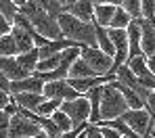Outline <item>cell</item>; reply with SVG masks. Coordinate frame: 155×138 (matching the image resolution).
Instances as JSON below:
<instances>
[{
	"label": "cell",
	"mask_w": 155,
	"mask_h": 138,
	"mask_svg": "<svg viewBox=\"0 0 155 138\" xmlns=\"http://www.w3.org/2000/svg\"><path fill=\"white\" fill-rule=\"evenodd\" d=\"M57 23L61 27V36L78 42L80 46H97V34H94V21H80L71 13L63 11L57 17Z\"/></svg>",
	"instance_id": "obj_1"
},
{
	"label": "cell",
	"mask_w": 155,
	"mask_h": 138,
	"mask_svg": "<svg viewBox=\"0 0 155 138\" xmlns=\"http://www.w3.org/2000/svg\"><path fill=\"white\" fill-rule=\"evenodd\" d=\"M19 11L25 15L31 23V27L36 29L40 36L54 40V38H61V27L57 23V17L48 15L42 6H38L36 0H25L23 4H19Z\"/></svg>",
	"instance_id": "obj_2"
},
{
	"label": "cell",
	"mask_w": 155,
	"mask_h": 138,
	"mask_svg": "<svg viewBox=\"0 0 155 138\" xmlns=\"http://www.w3.org/2000/svg\"><path fill=\"white\" fill-rule=\"evenodd\" d=\"M126 109H128V103H126V98L122 96V92H120L115 86H111V82L101 84V101H99L101 119H99V121H107V119L120 117Z\"/></svg>",
	"instance_id": "obj_3"
},
{
	"label": "cell",
	"mask_w": 155,
	"mask_h": 138,
	"mask_svg": "<svg viewBox=\"0 0 155 138\" xmlns=\"http://www.w3.org/2000/svg\"><path fill=\"white\" fill-rule=\"evenodd\" d=\"M8 136L11 138H44L46 132L27 115L17 109L8 119Z\"/></svg>",
	"instance_id": "obj_4"
},
{
	"label": "cell",
	"mask_w": 155,
	"mask_h": 138,
	"mask_svg": "<svg viewBox=\"0 0 155 138\" xmlns=\"http://www.w3.org/2000/svg\"><path fill=\"white\" fill-rule=\"evenodd\" d=\"M130 128L134 130L136 136H153V130H151V124H153V117L151 113L145 109V107H136V109H126L120 115Z\"/></svg>",
	"instance_id": "obj_5"
},
{
	"label": "cell",
	"mask_w": 155,
	"mask_h": 138,
	"mask_svg": "<svg viewBox=\"0 0 155 138\" xmlns=\"http://www.w3.org/2000/svg\"><path fill=\"white\" fill-rule=\"evenodd\" d=\"M80 56L92 67V71H94L97 75H105V73H109V69H111L113 56L103 53L99 46H82V48H80Z\"/></svg>",
	"instance_id": "obj_6"
},
{
	"label": "cell",
	"mask_w": 155,
	"mask_h": 138,
	"mask_svg": "<svg viewBox=\"0 0 155 138\" xmlns=\"http://www.w3.org/2000/svg\"><path fill=\"white\" fill-rule=\"evenodd\" d=\"M59 109L65 111V113L71 117L74 124H76V121H84V119H88V115H90V105H88L86 94H80V96H76V98L61 101Z\"/></svg>",
	"instance_id": "obj_7"
},
{
	"label": "cell",
	"mask_w": 155,
	"mask_h": 138,
	"mask_svg": "<svg viewBox=\"0 0 155 138\" xmlns=\"http://www.w3.org/2000/svg\"><path fill=\"white\" fill-rule=\"evenodd\" d=\"M42 94L46 98H59V101H67V98H76L80 96L78 90H74L65 78L61 80H48V82L42 84Z\"/></svg>",
	"instance_id": "obj_8"
},
{
	"label": "cell",
	"mask_w": 155,
	"mask_h": 138,
	"mask_svg": "<svg viewBox=\"0 0 155 138\" xmlns=\"http://www.w3.org/2000/svg\"><path fill=\"white\" fill-rule=\"evenodd\" d=\"M140 25V50L143 55H153L155 53V21H149L145 17H136Z\"/></svg>",
	"instance_id": "obj_9"
},
{
	"label": "cell",
	"mask_w": 155,
	"mask_h": 138,
	"mask_svg": "<svg viewBox=\"0 0 155 138\" xmlns=\"http://www.w3.org/2000/svg\"><path fill=\"white\" fill-rule=\"evenodd\" d=\"M42 80L31 71L27 73L25 78H19V80H11V88L8 92L15 94V92H42Z\"/></svg>",
	"instance_id": "obj_10"
},
{
	"label": "cell",
	"mask_w": 155,
	"mask_h": 138,
	"mask_svg": "<svg viewBox=\"0 0 155 138\" xmlns=\"http://www.w3.org/2000/svg\"><path fill=\"white\" fill-rule=\"evenodd\" d=\"M63 11L71 13L80 21H92L94 4H92L90 0H71V2H65V4H63Z\"/></svg>",
	"instance_id": "obj_11"
},
{
	"label": "cell",
	"mask_w": 155,
	"mask_h": 138,
	"mask_svg": "<svg viewBox=\"0 0 155 138\" xmlns=\"http://www.w3.org/2000/svg\"><path fill=\"white\" fill-rule=\"evenodd\" d=\"M126 34H128V59L140 55V25H138V19H130V23L126 25ZM126 59V61H128Z\"/></svg>",
	"instance_id": "obj_12"
},
{
	"label": "cell",
	"mask_w": 155,
	"mask_h": 138,
	"mask_svg": "<svg viewBox=\"0 0 155 138\" xmlns=\"http://www.w3.org/2000/svg\"><path fill=\"white\" fill-rule=\"evenodd\" d=\"M15 105L21 107V109H27V111H34L42 101H44V94L42 92H15L11 94Z\"/></svg>",
	"instance_id": "obj_13"
},
{
	"label": "cell",
	"mask_w": 155,
	"mask_h": 138,
	"mask_svg": "<svg viewBox=\"0 0 155 138\" xmlns=\"http://www.w3.org/2000/svg\"><path fill=\"white\" fill-rule=\"evenodd\" d=\"M0 71L8 78V80H19V78H25L27 73L19 67L17 59L8 55H0Z\"/></svg>",
	"instance_id": "obj_14"
},
{
	"label": "cell",
	"mask_w": 155,
	"mask_h": 138,
	"mask_svg": "<svg viewBox=\"0 0 155 138\" xmlns=\"http://www.w3.org/2000/svg\"><path fill=\"white\" fill-rule=\"evenodd\" d=\"M11 36L15 38L17 53H25V50H29L34 46V34L23 27H19V25H11Z\"/></svg>",
	"instance_id": "obj_15"
},
{
	"label": "cell",
	"mask_w": 155,
	"mask_h": 138,
	"mask_svg": "<svg viewBox=\"0 0 155 138\" xmlns=\"http://www.w3.org/2000/svg\"><path fill=\"white\" fill-rule=\"evenodd\" d=\"M15 59H17V63H19V67L25 71V73H31L34 69H36V63H38V46H31L29 50H25V53H17L15 55Z\"/></svg>",
	"instance_id": "obj_16"
},
{
	"label": "cell",
	"mask_w": 155,
	"mask_h": 138,
	"mask_svg": "<svg viewBox=\"0 0 155 138\" xmlns=\"http://www.w3.org/2000/svg\"><path fill=\"white\" fill-rule=\"evenodd\" d=\"M107 36L113 44L115 50H126L128 53V34L126 27H107Z\"/></svg>",
	"instance_id": "obj_17"
},
{
	"label": "cell",
	"mask_w": 155,
	"mask_h": 138,
	"mask_svg": "<svg viewBox=\"0 0 155 138\" xmlns=\"http://www.w3.org/2000/svg\"><path fill=\"white\" fill-rule=\"evenodd\" d=\"M67 75H69V78H90V75H97V73L92 71V67H90L82 56H76V59L71 61V65H69Z\"/></svg>",
	"instance_id": "obj_18"
},
{
	"label": "cell",
	"mask_w": 155,
	"mask_h": 138,
	"mask_svg": "<svg viewBox=\"0 0 155 138\" xmlns=\"http://www.w3.org/2000/svg\"><path fill=\"white\" fill-rule=\"evenodd\" d=\"M115 11V4H94V11H92V21L97 25H103L107 27L109 21H111V15Z\"/></svg>",
	"instance_id": "obj_19"
},
{
	"label": "cell",
	"mask_w": 155,
	"mask_h": 138,
	"mask_svg": "<svg viewBox=\"0 0 155 138\" xmlns=\"http://www.w3.org/2000/svg\"><path fill=\"white\" fill-rule=\"evenodd\" d=\"M94 34H97V46H99L103 53H107V55H111V56L115 55V48H113V44H111V40H109V36H107V27L94 23Z\"/></svg>",
	"instance_id": "obj_20"
},
{
	"label": "cell",
	"mask_w": 155,
	"mask_h": 138,
	"mask_svg": "<svg viewBox=\"0 0 155 138\" xmlns=\"http://www.w3.org/2000/svg\"><path fill=\"white\" fill-rule=\"evenodd\" d=\"M130 19H132V17L128 15V11L122 8V6L117 4L115 11H113V15H111V21H109L107 27H126V25L130 23Z\"/></svg>",
	"instance_id": "obj_21"
},
{
	"label": "cell",
	"mask_w": 155,
	"mask_h": 138,
	"mask_svg": "<svg viewBox=\"0 0 155 138\" xmlns=\"http://www.w3.org/2000/svg\"><path fill=\"white\" fill-rule=\"evenodd\" d=\"M0 55H8V56L17 55V44H15V38L11 36V31L0 34Z\"/></svg>",
	"instance_id": "obj_22"
},
{
	"label": "cell",
	"mask_w": 155,
	"mask_h": 138,
	"mask_svg": "<svg viewBox=\"0 0 155 138\" xmlns=\"http://www.w3.org/2000/svg\"><path fill=\"white\" fill-rule=\"evenodd\" d=\"M99 124V121H97ZM101 124H107V126H111V128H115L122 136H128V138H136V134H134V130L130 128L128 124L122 119V117H113V119H107V121H101Z\"/></svg>",
	"instance_id": "obj_23"
},
{
	"label": "cell",
	"mask_w": 155,
	"mask_h": 138,
	"mask_svg": "<svg viewBox=\"0 0 155 138\" xmlns=\"http://www.w3.org/2000/svg\"><path fill=\"white\" fill-rule=\"evenodd\" d=\"M51 117H52V121L57 124V128L61 130V132H67L71 126H74V121H71V117L65 113V111H61V109H54L51 113Z\"/></svg>",
	"instance_id": "obj_24"
},
{
	"label": "cell",
	"mask_w": 155,
	"mask_h": 138,
	"mask_svg": "<svg viewBox=\"0 0 155 138\" xmlns=\"http://www.w3.org/2000/svg\"><path fill=\"white\" fill-rule=\"evenodd\" d=\"M61 61V53H54L51 56H44V59H38L36 63V71H52Z\"/></svg>",
	"instance_id": "obj_25"
},
{
	"label": "cell",
	"mask_w": 155,
	"mask_h": 138,
	"mask_svg": "<svg viewBox=\"0 0 155 138\" xmlns=\"http://www.w3.org/2000/svg\"><path fill=\"white\" fill-rule=\"evenodd\" d=\"M59 105H61L59 98H46V96H44V101L34 109V113H36V115H51L54 109H59Z\"/></svg>",
	"instance_id": "obj_26"
},
{
	"label": "cell",
	"mask_w": 155,
	"mask_h": 138,
	"mask_svg": "<svg viewBox=\"0 0 155 138\" xmlns=\"http://www.w3.org/2000/svg\"><path fill=\"white\" fill-rule=\"evenodd\" d=\"M0 13L6 17L8 23H13L15 15L19 13V4H15L13 0H0Z\"/></svg>",
	"instance_id": "obj_27"
},
{
	"label": "cell",
	"mask_w": 155,
	"mask_h": 138,
	"mask_svg": "<svg viewBox=\"0 0 155 138\" xmlns=\"http://www.w3.org/2000/svg\"><path fill=\"white\" fill-rule=\"evenodd\" d=\"M38 2V6H42L48 15L52 17H59L61 13H63V4L59 2V0H36Z\"/></svg>",
	"instance_id": "obj_28"
},
{
	"label": "cell",
	"mask_w": 155,
	"mask_h": 138,
	"mask_svg": "<svg viewBox=\"0 0 155 138\" xmlns=\"http://www.w3.org/2000/svg\"><path fill=\"white\" fill-rule=\"evenodd\" d=\"M120 6L128 11V15L134 19V17H143L140 13V0H120Z\"/></svg>",
	"instance_id": "obj_29"
},
{
	"label": "cell",
	"mask_w": 155,
	"mask_h": 138,
	"mask_svg": "<svg viewBox=\"0 0 155 138\" xmlns=\"http://www.w3.org/2000/svg\"><path fill=\"white\" fill-rule=\"evenodd\" d=\"M8 119H11V115L4 109H0V138L8 136Z\"/></svg>",
	"instance_id": "obj_30"
},
{
	"label": "cell",
	"mask_w": 155,
	"mask_h": 138,
	"mask_svg": "<svg viewBox=\"0 0 155 138\" xmlns=\"http://www.w3.org/2000/svg\"><path fill=\"white\" fill-rule=\"evenodd\" d=\"M145 109L149 111L151 115H155V90H151L147 94V101H145Z\"/></svg>",
	"instance_id": "obj_31"
},
{
	"label": "cell",
	"mask_w": 155,
	"mask_h": 138,
	"mask_svg": "<svg viewBox=\"0 0 155 138\" xmlns=\"http://www.w3.org/2000/svg\"><path fill=\"white\" fill-rule=\"evenodd\" d=\"M8 101H11V92H6V90L0 88V109H4L8 105Z\"/></svg>",
	"instance_id": "obj_32"
},
{
	"label": "cell",
	"mask_w": 155,
	"mask_h": 138,
	"mask_svg": "<svg viewBox=\"0 0 155 138\" xmlns=\"http://www.w3.org/2000/svg\"><path fill=\"white\" fill-rule=\"evenodd\" d=\"M6 31H11V23H8L6 17L0 13V34H6Z\"/></svg>",
	"instance_id": "obj_33"
},
{
	"label": "cell",
	"mask_w": 155,
	"mask_h": 138,
	"mask_svg": "<svg viewBox=\"0 0 155 138\" xmlns=\"http://www.w3.org/2000/svg\"><path fill=\"white\" fill-rule=\"evenodd\" d=\"M0 88H2V90H6V92H8V88H11V80H8L2 71H0Z\"/></svg>",
	"instance_id": "obj_34"
},
{
	"label": "cell",
	"mask_w": 155,
	"mask_h": 138,
	"mask_svg": "<svg viewBox=\"0 0 155 138\" xmlns=\"http://www.w3.org/2000/svg\"><path fill=\"white\" fill-rule=\"evenodd\" d=\"M90 2L92 4H115V6L120 4V0H90Z\"/></svg>",
	"instance_id": "obj_35"
},
{
	"label": "cell",
	"mask_w": 155,
	"mask_h": 138,
	"mask_svg": "<svg viewBox=\"0 0 155 138\" xmlns=\"http://www.w3.org/2000/svg\"><path fill=\"white\" fill-rule=\"evenodd\" d=\"M153 117V124H151V130H153V134H155V115H151Z\"/></svg>",
	"instance_id": "obj_36"
},
{
	"label": "cell",
	"mask_w": 155,
	"mask_h": 138,
	"mask_svg": "<svg viewBox=\"0 0 155 138\" xmlns=\"http://www.w3.org/2000/svg\"><path fill=\"white\" fill-rule=\"evenodd\" d=\"M59 2H61V4H65V2H67V0H59Z\"/></svg>",
	"instance_id": "obj_37"
}]
</instances>
